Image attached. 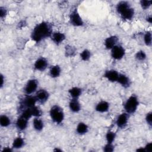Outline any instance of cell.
Listing matches in <instances>:
<instances>
[{
	"instance_id": "obj_1",
	"label": "cell",
	"mask_w": 152,
	"mask_h": 152,
	"mask_svg": "<svg viewBox=\"0 0 152 152\" xmlns=\"http://www.w3.org/2000/svg\"><path fill=\"white\" fill-rule=\"evenodd\" d=\"M51 35V25L47 22H42L34 28L32 33V38L36 42H39L43 39L50 37Z\"/></svg>"
},
{
	"instance_id": "obj_2",
	"label": "cell",
	"mask_w": 152,
	"mask_h": 152,
	"mask_svg": "<svg viewBox=\"0 0 152 152\" xmlns=\"http://www.w3.org/2000/svg\"><path fill=\"white\" fill-rule=\"evenodd\" d=\"M116 10L125 20H131L134 14V9L132 8L129 3L126 1H121L116 6Z\"/></svg>"
},
{
	"instance_id": "obj_3",
	"label": "cell",
	"mask_w": 152,
	"mask_h": 152,
	"mask_svg": "<svg viewBox=\"0 0 152 152\" xmlns=\"http://www.w3.org/2000/svg\"><path fill=\"white\" fill-rule=\"evenodd\" d=\"M50 115L52 119L56 124H60L63 122L64 115L63 109L58 106H54L51 109Z\"/></svg>"
},
{
	"instance_id": "obj_4",
	"label": "cell",
	"mask_w": 152,
	"mask_h": 152,
	"mask_svg": "<svg viewBox=\"0 0 152 152\" xmlns=\"http://www.w3.org/2000/svg\"><path fill=\"white\" fill-rule=\"evenodd\" d=\"M139 105V101L135 96H130L125 104V109L128 114H132L135 112Z\"/></svg>"
},
{
	"instance_id": "obj_5",
	"label": "cell",
	"mask_w": 152,
	"mask_h": 152,
	"mask_svg": "<svg viewBox=\"0 0 152 152\" xmlns=\"http://www.w3.org/2000/svg\"><path fill=\"white\" fill-rule=\"evenodd\" d=\"M111 50V55L112 58L115 59H121L124 56V49L119 45H115Z\"/></svg>"
},
{
	"instance_id": "obj_6",
	"label": "cell",
	"mask_w": 152,
	"mask_h": 152,
	"mask_svg": "<svg viewBox=\"0 0 152 152\" xmlns=\"http://www.w3.org/2000/svg\"><path fill=\"white\" fill-rule=\"evenodd\" d=\"M38 87V82L36 80L32 79L30 80L27 83L25 88L24 92L27 95H30L35 92Z\"/></svg>"
},
{
	"instance_id": "obj_7",
	"label": "cell",
	"mask_w": 152,
	"mask_h": 152,
	"mask_svg": "<svg viewBox=\"0 0 152 152\" xmlns=\"http://www.w3.org/2000/svg\"><path fill=\"white\" fill-rule=\"evenodd\" d=\"M71 23L75 26H81L83 24V22L77 11L75 10L70 15Z\"/></svg>"
},
{
	"instance_id": "obj_8",
	"label": "cell",
	"mask_w": 152,
	"mask_h": 152,
	"mask_svg": "<svg viewBox=\"0 0 152 152\" xmlns=\"http://www.w3.org/2000/svg\"><path fill=\"white\" fill-rule=\"evenodd\" d=\"M119 73L114 70H111L106 71L105 74V77L109 81L112 82H117L118 77H119Z\"/></svg>"
},
{
	"instance_id": "obj_9",
	"label": "cell",
	"mask_w": 152,
	"mask_h": 152,
	"mask_svg": "<svg viewBox=\"0 0 152 152\" xmlns=\"http://www.w3.org/2000/svg\"><path fill=\"white\" fill-rule=\"evenodd\" d=\"M48 66L47 61L43 58L38 59L35 64V68L39 71H44Z\"/></svg>"
},
{
	"instance_id": "obj_10",
	"label": "cell",
	"mask_w": 152,
	"mask_h": 152,
	"mask_svg": "<svg viewBox=\"0 0 152 152\" xmlns=\"http://www.w3.org/2000/svg\"><path fill=\"white\" fill-rule=\"evenodd\" d=\"M49 97V94L48 92L45 90H40L36 93V98L37 100L39 101L41 103H44L46 102Z\"/></svg>"
},
{
	"instance_id": "obj_11",
	"label": "cell",
	"mask_w": 152,
	"mask_h": 152,
	"mask_svg": "<svg viewBox=\"0 0 152 152\" xmlns=\"http://www.w3.org/2000/svg\"><path fill=\"white\" fill-rule=\"evenodd\" d=\"M128 115L127 114H121L117 118L116 124L120 128L124 127L128 121Z\"/></svg>"
},
{
	"instance_id": "obj_12",
	"label": "cell",
	"mask_w": 152,
	"mask_h": 152,
	"mask_svg": "<svg viewBox=\"0 0 152 152\" xmlns=\"http://www.w3.org/2000/svg\"><path fill=\"white\" fill-rule=\"evenodd\" d=\"M117 40H118V38L115 36H112L108 38L105 40V42L106 48L108 50L112 49L116 45Z\"/></svg>"
},
{
	"instance_id": "obj_13",
	"label": "cell",
	"mask_w": 152,
	"mask_h": 152,
	"mask_svg": "<svg viewBox=\"0 0 152 152\" xmlns=\"http://www.w3.org/2000/svg\"><path fill=\"white\" fill-rule=\"evenodd\" d=\"M36 101L37 99L36 97L27 96L24 99L23 102V105H24V106H26L27 108H32L33 106H35Z\"/></svg>"
},
{
	"instance_id": "obj_14",
	"label": "cell",
	"mask_w": 152,
	"mask_h": 152,
	"mask_svg": "<svg viewBox=\"0 0 152 152\" xmlns=\"http://www.w3.org/2000/svg\"><path fill=\"white\" fill-rule=\"evenodd\" d=\"M109 108V105L105 101L99 102L96 106V110L99 112H105L108 111Z\"/></svg>"
},
{
	"instance_id": "obj_15",
	"label": "cell",
	"mask_w": 152,
	"mask_h": 152,
	"mask_svg": "<svg viewBox=\"0 0 152 152\" xmlns=\"http://www.w3.org/2000/svg\"><path fill=\"white\" fill-rule=\"evenodd\" d=\"M66 36L64 33L61 32H55L52 34V39L56 44H59L64 41Z\"/></svg>"
},
{
	"instance_id": "obj_16",
	"label": "cell",
	"mask_w": 152,
	"mask_h": 152,
	"mask_svg": "<svg viewBox=\"0 0 152 152\" xmlns=\"http://www.w3.org/2000/svg\"><path fill=\"white\" fill-rule=\"evenodd\" d=\"M70 109L74 112H77L80 110L81 106L77 99H73L69 104Z\"/></svg>"
},
{
	"instance_id": "obj_17",
	"label": "cell",
	"mask_w": 152,
	"mask_h": 152,
	"mask_svg": "<svg viewBox=\"0 0 152 152\" xmlns=\"http://www.w3.org/2000/svg\"><path fill=\"white\" fill-rule=\"evenodd\" d=\"M27 121L28 119L24 118L22 116L20 118H19L16 123V126L17 128L20 130H25L27 126Z\"/></svg>"
},
{
	"instance_id": "obj_18",
	"label": "cell",
	"mask_w": 152,
	"mask_h": 152,
	"mask_svg": "<svg viewBox=\"0 0 152 152\" xmlns=\"http://www.w3.org/2000/svg\"><path fill=\"white\" fill-rule=\"evenodd\" d=\"M117 82L123 87H128L130 84L129 79L124 74H119Z\"/></svg>"
},
{
	"instance_id": "obj_19",
	"label": "cell",
	"mask_w": 152,
	"mask_h": 152,
	"mask_svg": "<svg viewBox=\"0 0 152 152\" xmlns=\"http://www.w3.org/2000/svg\"><path fill=\"white\" fill-rule=\"evenodd\" d=\"M69 93L73 99H77L82 94V90L78 87H73L70 89Z\"/></svg>"
},
{
	"instance_id": "obj_20",
	"label": "cell",
	"mask_w": 152,
	"mask_h": 152,
	"mask_svg": "<svg viewBox=\"0 0 152 152\" xmlns=\"http://www.w3.org/2000/svg\"><path fill=\"white\" fill-rule=\"evenodd\" d=\"M33 127L36 130L41 131L43 128V122L38 117L33 121Z\"/></svg>"
},
{
	"instance_id": "obj_21",
	"label": "cell",
	"mask_w": 152,
	"mask_h": 152,
	"mask_svg": "<svg viewBox=\"0 0 152 152\" xmlns=\"http://www.w3.org/2000/svg\"><path fill=\"white\" fill-rule=\"evenodd\" d=\"M61 74V68L58 66H53L50 70V74L52 77H57Z\"/></svg>"
},
{
	"instance_id": "obj_22",
	"label": "cell",
	"mask_w": 152,
	"mask_h": 152,
	"mask_svg": "<svg viewBox=\"0 0 152 152\" xmlns=\"http://www.w3.org/2000/svg\"><path fill=\"white\" fill-rule=\"evenodd\" d=\"M88 131V127L87 126L83 123H80L79 124L77 127V132L80 134H85Z\"/></svg>"
},
{
	"instance_id": "obj_23",
	"label": "cell",
	"mask_w": 152,
	"mask_h": 152,
	"mask_svg": "<svg viewBox=\"0 0 152 152\" xmlns=\"http://www.w3.org/2000/svg\"><path fill=\"white\" fill-rule=\"evenodd\" d=\"M10 119L6 115H1L0 117V124L2 127H7L10 124Z\"/></svg>"
},
{
	"instance_id": "obj_24",
	"label": "cell",
	"mask_w": 152,
	"mask_h": 152,
	"mask_svg": "<svg viewBox=\"0 0 152 152\" xmlns=\"http://www.w3.org/2000/svg\"><path fill=\"white\" fill-rule=\"evenodd\" d=\"M24 144V141L22 138L18 137L14 140L13 143V147L14 149L21 148Z\"/></svg>"
},
{
	"instance_id": "obj_25",
	"label": "cell",
	"mask_w": 152,
	"mask_h": 152,
	"mask_svg": "<svg viewBox=\"0 0 152 152\" xmlns=\"http://www.w3.org/2000/svg\"><path fill=\"white\" fill-rule=\"evenodd\" d=\"M106 140H107L108 143L112 144V142L114 141L115 138V134L114 132L112 131H109L106 136Z\"/></svg>"
},
{
	"instance_id": "obj_26",
	"label": "cell",
	"mask_w": 152,
	"mask_h": 152,
	"mask_svg": "<svg viewBox=\"0 0 152 152\" xmlns=\"http://www.w3.org/2000/svg\"><path fill=\"white\" fill-rule=\"evenodd\" d=\"M31 109L32 116H34L35 117H39L42 115L41 111L36 106H33L32 108H30Z\"/></svg>"
},
{
	"instance_id": "obj_27",
	"label": "cell",
	"mask_w": 152,
	"mask_h": 152,
	"mask_svg": "<svg viewBox=\"0 0 152 152\" xmlns=\"http://www.w3.org/2000/svg\"><path fill=\"white\" fill-rule=\"evenodd\" d=\"M144 40L146 45L147 46H150L151 44V34L150 32H147L144 35Z\"/></svg>"
},
{
	"instance_id": "obj_28",
	"label": "cell",
	"mask_w": 152,
	"mask_h": 152,
	"mask_svg": "<svg viewBox=\"0 0 152 152\" xmlns=\"http://www.w3.org/2000/svg\"><path fill=\"white\" fill-rule=\"evenodd\" d=\"M80 56L81 58L83 60V61H87L89 59L90 57V52L89 51L86 50H84L80 54Z\"/></svg>"
},
{
	"instance_id": "obj_29",
	"label": "cell",
	"mask_w": 152,
	"mask_h": 152,
	"mask_svg": "<svg viewBox=\"0 0 152 152\" xmlns=\"http://www.w3.org/2000/svg\"><path fill=\"white\" fill-rule=\"evenodd\" d=\"M22 116L24 117V118L29 119V118H31L32 116V112H31V109L30 108H27L26 109H25L22 114Z\"/></svg>"
},
{
	"instance_id": "obj_30",
	"label": "cell",
	"mask_w": 152,
	"mask_h": 152,
	"mask_svg": "<svg viewBox=\"0 0 152 152\" xmlns=\"http://www.w3.org/2000/svg\"><path fill=\"white\" fill-rule=\"evenodd\" d=\"M135 57H136L137 59L140 60V61H143V60L146 59V54L144 51H140L137 52V54L135 55Z\"/></svg>"
},
{
	"instance_id": "obj_31",
	"label": "cell",
	"mask_w": 152,
	"mask_h": 152,
	"mask_svg": "<svg viewBox=\"0 0 152 152\" xmlns=\"http://www.w3.org/2000/svg\"><path fill=\"white\" fill-rule=\"evenodd\" d=\"M151 1H146V0H143V1H141L140 4L143 9H147L148 8L151 4Z\"/></svg>"
},
{
	"instance_id": "obj_32",
	"label": "cell",
	"mask_w": 152,
	"mask_h": 152,
	"mask_svg": "<svg viewBox=\"0 0 152 152\" xmlns=\"http://www.w3.org/2000/svg\"><path fill=\"white\" fill-rule=\"evenodd\" d=\"M104 151L106 152H111L114 151V146L112 145V144L108 143L105 147H104Z\"/></svg>"
},
{
	"instance_id": "obj_33",
	"label": "cell",
	"mask_w": 152,
	"mask_h": 152,
	"mask_svg": "<svg viewBox=\"0 0 152 152\" xmlns=\"http://www.w3.org/2000/svg\"><path fill=\"white\" fill-rule=\"evenodd\" d=\"M152 114L151 112H149L147 114V115H146V121L147 123H148V124H149L150 126H151V123H152Z\"/></svg>"
},
{
	"instance_id": "obj_34",
	"label": "cell",
	"mask_w": 152,
	"mask_h": 152,
	"mask_svg": "<svg viewBox=\"0 0 152 152\" xmlns=\"http://www.w3.org/2000/svg\"><path fill=\"white\" fill-rule=\"evenodd\" d=\"M74 52V50L73 49V48L71 47H66V53L68 55L70 54V55H72V54Z\"/></svg>"
},
{
	"instance_id": "obj_35",
	"label": "cell",
	"mask_w": 152,
	"mask_h": 152,
	"mask_svg": "<svg viewBox=\"0 0 152 152\" xmlns=\"http://www.w3.org/2000/svg\"><path fill=\"white\" fill-rule=\"evenodd\" d=\"M6 10L3 7H1L0 8V16L1 18H3L4 16H6Z\"/></svg>"
},
{
	"instance_id": "obj_36",
	"label": "cell",
	"mask_w": 152,
	"mask_h": 152,
	"mask_svg": "<svg viewBox=\"0 0 152 152\" xmlns=\"http://www.w3.org/2000/svg\"><path fill=\"white\" fill-rule=\"evenodd\" d=\"M144 149L146 150V151H151L152 150V144L151 143L147 144Z\"/></svg>"
},
{
	"instance_id": "obj_37",
	"label": "cell",
	"mask_w": 152,
	"mask_h": 152,
	"mask_svg": "<svg viewBox=\"0 0 152 152\" xmlns=\"http://www.w3.org/2000/svg\"><path fill=\"white\" fill-rule=\"evenodd\" d=\"M147 22H149L150 23H151V22H152V18H151V17L150 16V17H147Z\"/></svg>"
},
{
	"instance_id": "obj_38",
	"label": "cell",
	"mask_w": 152,
	"mask_h": 152,
	"mask_svg": "<svg viewBox=\"0 0 152 152\" xmlns=\"http://www.w3.org/2000/svg\"><path fill=\"white\" fill-rule=\"evenodd\" d=\"M137 151H146V150H145V149L141 148V149H137Z\"/></svg>"
},
{
	"instance_id": "obj_39",
	"label": "cell",
	"mask_w": 152,
	"mask_h": 152,
	"mask_svg": "<svg viewBox=\"0 0 152 152\" xmlns=\"http://www.w3.org/2000/svg\"><path fill=\"white\" fill-rule=\"evenodd\" d=\"M3 82H4V79H3V76L1 75V86H3Z\"/></svg>"
},
{
	"instance_id": "obj_40",
	"label": "cell",
	"mask_w": 152,
	"mask_h": 152,
	"mask_svg": "<svg viewBox=\"0 0 152 152\" xmlns=\"http://www.w3.org/2000/svg\"><path fill=\"white\" fill-rule=\"evenodd\" d=\"M3 151H11V150L10 149H7V148H4Z\"/></svg>"
}]
</instances>
